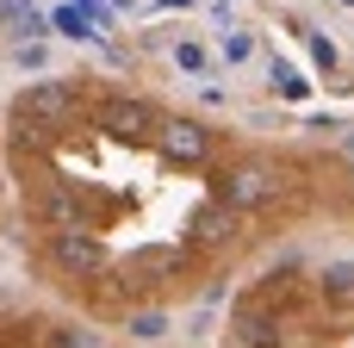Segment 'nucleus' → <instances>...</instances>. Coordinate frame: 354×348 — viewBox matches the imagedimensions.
Returning <instances> with one entry per match:
<instances>
[{"mask_svg":"<svg viewBox=\"0 0 354 348\" xmlns=\"http://www.w3.org/2000/svg\"><path fill=\"white\" fill-rule=\"evenodd\" d=\"M0 149L25 262L106 324L193 299L274 230L324 212L354 218L336 156L249 143L106 75L19 87Z\"/></svg>","mask_w":354,"mask_h":348,"instance_id":"f257e3e1","label":"nucleus"},{"mask_svg":"<svg viewBox=\"0 0 354 348\" xmlns=\"http://www.w3.org/2000/svg\"><path fill=\"white\" fill-rule=\"evenodd\" d=\"M0 205H6V149H0Z\"/></svg>","mask_w":354,"mask_h":348,"instance_id":"f03ea898","label":"nucleus"}]
</instances>
